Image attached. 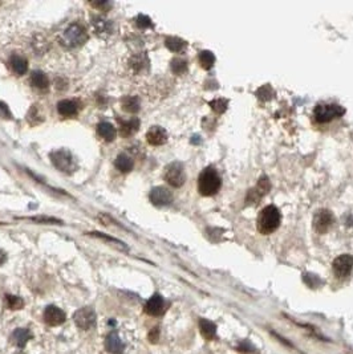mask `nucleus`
I'll return each mask as SVG.
<instances>
[{
    "label": "nucleus",
    "mask_w": 353,
    "mask_h": 354,
    "mask_svg": "<svg viewBox=\"0 0 353 354\" xmlns=\"http://www.w3.org/2000/svg\"><path fill=\"white\" fill-rule=\"evenodd\" d=\"M281 222V214L280 211L275 207V206H267L264 207L259 215H257L256 220V227L257 231L263 234V235H268V234H272L274 231H276L279 229Z\"/></svg>",
    "instance_id": "f257e3e1"
},
{
    "label": "nucleus",
    "mask_w": 353,
    "mask_h": 354,
    "mask_svg": "<svg viewBox=\"0 0 353 354\" xmlns=\"http://www.w3.org/2000/svg\"><path fill=\"white\" fill-rule=\"evenodd\" d=\"M222 179L214 167H206L199 174L198 191L203 196H213L221 190Z\"/></svg>",
    "instance_id": "f03ea898"
},
{
    "label": "nucleus",
    "mask_w": 353,
    "mask_h": 354,
    "mask_svg": "<svg viewBox=\"0 0 353 354\" xmlns=\"http://www.w3.org/2000/svg\"><path fill=\"white\" fill-rule=\"evenodd\" d=\"M88 39H89V36H88L85 27L80 23H73L64 31L60 43L66 48H77V46L85 44Z\"/></svg>",
    "instance_id": "7ed1b4c3"
},
{
    "label": "nucleus",
    "mask_w": 353,
    "mask_h": 354,
    "mask_svg": "<svg viewBox=\"0 0 353 354\" xmlns=\"http://www.w3.org/2000/svg\"><path fill=\"white\" fill-rule=\"evenodd\" d=\"M345 109L339 104H317L314 109V117L319 123L332 122L344 116Z\"/></svg>",
    "instance_id": "20e7f679"
},
{
    "label": "nucleus",
    "mask_w": 353,
    "mask_h": 354,
    "mask_svg": "<svg viewBox=\"0 0 353 354\" xmlns=\"http://www.w3.org/2000/svg\"><path fill=\"white\" fill-rule=\"evenodd\" d=\"M51 162L56 167L59 171L65 172V174H72L76 170V162L75 158L68 150L60 149L56 151L51 153Z\"/></svg>",
    "instance_id": "39448f33"
},
{
    "label": "nucleus",
    "mask_w": 353,
    "mask_h": 354,
    "mask_svg": "<svg viewBox=\"0 0 353 354\" xmlns=\"http://www.w3.org/2000/svg\"><path fill=\"white\" fill-rule=\"evenodd\" d=\"M165 181L173 187H181L186 181V172L183 165L179 162H173L166 167Z\"/></svg>",
    "instance_id": "423d86ee"
},
{
    "label": "nucleus",
    "mask_w": 353,
    "mask_h": 354,
    "mask_svg": "<svg viewBox=\"0 0 353 354\" xmlns=\"http://www.w3.org/2000/svg\"><path fill=\"white\" fill-rule=\"evenodd\" d=\"M73 321L75 324L83 331H88L96 324V313L92 308L86 307V308H80L76 311V313L73 315Z\"/></svg>",
    "instance_id": "0eeeda50"
},
{
    "label": "nucleus",
    "mask_w": 353,
    "mask_h": 354,
    "mask_svg": "<svg viewBox=\"0 0 353 354\" xmlns=\"http://www.w3.org/2000/svg\"><path fill=\"white\" fill-rule=\"evenodd\" d=\"M334 272L337 277H348L353 271V256L340 255L334 260Z\"/></svg>",
    "instance_id": "6e6552de"
},
{
    "label": "nucleus",
    "mask_w": 353,
    "mask_h": 354,
    "mask_svg": "<svg viewBox=\"0 0 353 354\" xmlns=\"http://www.w3.org/2000/svg\"><path fill=\"white\" fill-rule=\"evenodd\" d=\"M334 222L335 218L332 212L328 211V210H319L314 218V229L319 234H325L332 227Z\"/></svg>",
    "instance_id": "1a4fd4ad"
},
{
    "label": "nucleus",
    "mask_w": 353,
    "mask_h": 354,
    "mask_svg": "<svg viewBox=\"0 0 353 354\" xmlns=\"http://www.w3.org/2000/svg\"><path fill=\"white\" fill-rule=\"evenodd\" d=\"M150 202L153 203L154 206H158V207H162V206H168L173 202V194L172 191L166 187H162V186H158V187H154V189L150 191Z\"/></svg>",
    "instance_id": "9d476101"
},
{
    "label": "nucleus",
    "mask_w": 353,
    "mask_h": 354,
    "mask_svg": "<svg viewBox=\"0 0 353 354\" xmlns=\"http://www.w3.org/2000/svg\"><path fill=\"white\" fill-rule=\"evenodd\" d=\"M268 191H270V181H268V178L263 176V178L259 179V182H257L256 187H255V189H252V190H250L248 195L246 196V202H248V203L257 202V200H259L262 196L266 195Z\"/></svg>",
    "instance_id": "9b49d317"
},
{
    "label": "nucleus",
    "mask_w": 353,
    "mask_h": 354,
    "mask_svg": "<svg viewBox=\"0 0 353 354\" xmlns=\"http://www.w3.org/2000/svg\"><path fill=\"white\" fill-rule=\"evenodd\" d=\"M44 321L48 325H51V326L61 325L65 321V313L60 308H57V307L50 305V307H46L45 311H44Z\"/></svg>",
    "instance_id": "f8f14e48"
},
{
    "label": "nucleus",
    "mask_w": 353,
    "mask_h": 354,
    "mask_svg": "<svg viewBox=\"0 0 353 354\" xmlns=\"http://www.w3.org/2000/svg\"><path fill=\"white\" fill-rule=\"evenodd\" d=\"M146 139L152 146H161L168 141V132L161 126H152L146 133Z\"/></svg>",
    "instance_id": "ddd939ff"
},
{
    "label": "nucleus",
    "mask_w": 353,
    "mask_h": 354,
    "mask_svg": "<svg viewBox=\"0 0 353 354\" xmlns=\"http://www.w3.org/2000/svg\"><path fill=\"white\" fill-rule=\"evenodd\" d=\"M165 311V300L159 295H154L149 298L145 304V312L150 316H161Z\"/></svg>",
    "instance_id": "4468645a"
},
{
    "label": "nucleus",
    "mask_w": 353,
    "mask_h": 354,
    "mask_svg": "<svg viewBox=\"0 0 353 354\" xmlns=\"http://www.w3.org/2000/svg\"><path fill=\"white\" fill-rule=\"evenodd\" d=\"M92 24L93 28L96 30L97 35H100V36H108L113 32V24L110 20H106L101 16H96L93 17Z\"/></svg>",
    "instance_id": "2eb2a0df"
},
{
    "label": "nucleus",
    "mask_w": 353,
    "mask_h": 354,
    "mask_svg": "<svg viewBox=\"0 0 353 354\" xmlns=\"http://www.w3.org/2000/svg\"><path fill=\"white\" fill-rule=\"evenodd\" d=\"M105 349L112 354H122L124 351V344L114 332L105 338Z\"/></svg>",
    "instance_id": "dca6fc26"
},
{
    "label": "nucleus",
    "mask_w": 353,
    "mask_h": 354,
    "mask_svg": "<svg viewBox=\"0 0 353 354\" xmlns=\"http://www.w3.org/2000/svg\"><path fill=\"white\" fill-rule=\"evenodd\" d=\"M77 104L72 99H63L57 104V112L60 116L63 117H72L77 113Z\"/></svg>",
    "instance_id": "f3484780"
},
{
    "label": "nucleus",
    "mask_w": 353,
    "mask_h": 354,
    "mask_svg": "<svg viewBox=\"0 0 353 354\" xmlns=\"http://www.w3.org/2000/svg\"><path fill=\"white\" fill-rule=\"evenodd\" d=\"M139 129V119L132 118L128 121H121L120 119V130H121L122 137L133 136L137 130Z\"/></svg>",
    "instance_id": "a211bd4d"
},
{
    "label": "nucleus",
    "mask_w": 353,
    "mask_h": 354,
    "mask_svg": "<svg viewBox=\"0 0 353 354\" xmlns=\"http://www.w3.org/2000/svg\"><path fill=\"white\" fill-rule=\"evenodd\" d=\"M10 65L11 69H12L13 73L17 74V76H21V74H24V73L28 70V63H27V60L21 56H17V55H13V56L11 57Z\"/></svg>",
    "instance_id": "6ab92c4d"
},
{
    "label": "nucleus",
    "mask_w": 353,
    "mask_h": 354,
    "mask_svg": "<svg viewBox=\"0 0 353 354\" xmlns=\"http://www.w3.org/2000/svg\"><path fill=\"white\" fill-rule=\"evenodd\" d=\"M97 133L101 138H104L108 142H112L116 138V128L110 122H101L97 125Z\"/></svg>",
    "instance_id": "aec40b11"
},
{
    "label": "nucleus",
    "mask_w": 353,
    "mask_h": 354,
    "mask_svg": "<svg viewBox=\"0 0 353 354\" xmlns=\"http://www.w3.org/2000/svg\"><path fill=\"white\" fill-rule=\"evenodd\" d=\"M199 331L203 338L206 340H214L217 335V325L208 320H201L199 321Z\"/></svg>",
    "instance_id": "412c9836"
},
{
    "label": "nucleus",
    "mask_w": 353,
    "mask_h": 354,
    "mask_svg": "<svg viewBox=\"0 0 353 354\" xmlns=\"http://www.w3.org/2000/svg\"><path fill=\"white\" fill-rule=\"evenodd\" d=\"M31 83L35 88H39V89H46L48 85H50V80L45 73L41 72V70H35L31 74Z\"/></svg>",
    "instance_id": "4be33fe9"
},
{
    "label": "nucleus",
    "mask_w": 353,
    "mask_h": 354,
    "mask_svg": "<svg viewBox=\"0 0 353 354\" xmlns=\"http://www.w3.org/2000/svg\"><path fill=\"white\" fill-rule=\"evenodd\" d=\"M117 169L120 170L121 172H129L132 171L133 167H134V162L130 157H128L126 154H119L116 158V162H114Z\"/></svg>",
    "instance_id": "5701e85b"
},
{
    "label": "nucleus",
    "mask_w": 353,
    "mask_h": 354,
    "mask_svg": "<svg viewBox=\"0 0 353 354\" xmlns=\"http://www.w3.org/2000/svg\"><path fill=\"white\" fill-rule=\"evenodd\" d=\"M122 109L128 113H137L139 110V99L135 96L124 97L121 101Z\"/></svg>",
    "instance_id": "b1692460"
},
{
    "label": "nucleus",
    "mask_w": 353,
    "mask_h": 354,
    "mask_svg": "<svg viewBox=\"0 0 353 354\" xmlns=\"http://www.w3.org/2000/svg\"><path fill=\"white\" fill-rule=\"evenodd\" d=\"M165 44L172 52H182L186 46V41H183L179 37H168L165 40Z\"/></svg>",
    "instance_id": "393cba45"
},
{
    "label": "nucleus",
    "mask_w": 353,
    "mask_h": 354,
    "mask_svg": "<svg viewBox=\"0 0 353 354\" xmlns=\"http://www.w3.org/2000/svg\"><path fill=\"white\" fill-rule=\"evenodd\" d=\"M199 63H201L202 68L211 69L215 63V56L210 50H202V52L199 53Z\"/></svg>",
    "instance_id": "a878e982"
},
{
    "label": "nucleus",
    "mask_w": 353,
    "mask_h": 354,
    "mask_svg": "<svg viewBox=\"0 0 353 354\" xmlns=\"http://www.w3.org/2000/svg\"><path fill=\"white\" fill-rule=\"evenodd\" d=\"M170 68L175 74H182L187 70V61L185 59H181V57H175L170 63Z\"/></svg>",
    "instance_id": "bb28decb"
},
{
    "label": "nucleus",
    "mask_w": 353,
    "mask_h": 354,
    "mask_svg": "<svg viewBox=\"0 0 353 354\" xmlns=\"http://www.w3.org/2000/svg\"><path fill=\"white\" fill-rule=\"evenodd\" d=\"M12 338H13V341L16 342L17 346L23 348L24 345H26V342L31 338V335L28 333V331H24V329H16V331L13 332Z\"/></svg>",
    "instance_id": "cd10ccee"
},
{
    "label": "nucleus",
    "mask_w": 353,
    "mask_h": 354,
    "mask_svg": "<svg viewBox=\"0 0 353 354\" xmlns=\"http://www.w3.org/2000/svg\"><path fill=\"white\" fill-rule=\"evenodd\" d=\"M208 105L211 106V109L214 110L215 113L222 114V113H225L226 109H227L228 101L225 98H215V99H213V101H210V103H208Z\"/></svg>",
    "instance_id": "c85d7f7f"
},
{
    "label": "nucleus",
    "mask_w": 353,
    "mask_h": 354,
    "mask_svg": "<svg viewBox=\"0 0 353 354\" xmlns=\"http://www.w3.org/2000/svg\"><path fill=\"white\" fill-rule=\"evenodd\" d=\"M7 300V305L8 308L12 309V311H17V309L23 308V300L17 296H12V295H7L6 296Z\"/></svg>",
    "instance_id": "c756f323"
},
{
    "label": "nucleus",
    "mask_w": 353,
    "mask_h": 354,
    "mask_svg": "<svg viewBox=\"0 0 353 354\" xmlns=\"http://www.w3.org/2000/svg\"><path fill=\"white\" fill-rule=\"evenodd\" d=\"M146 64H148V60H146L145 56H141V55H137V56L133 57L132 60H130V65H132V68L134 70H141L142 68H145Z\"/></svg>",
    "instance_id": "7c9ffc66"
},
{
    "label": "nucleus",
    "mask_w": 353,
    "mask_h": 354,
    "mask_svg": "<svg viewBox=\"0 0 353 354\" xmlns=\"http://www.w3.org/2000/svg\"><path fill=\"white\" fill-rule=\"evenodd\" d=\"M90 235L96 236V238H100V239H103V240H106V242L112 243V244L117 245V247H120L121 249H125V245H124V243L120 242V240H117V239H113V238H109V236L104 235V234H101V232H90Z\"/></svg>",
    "instance_id": "2f4dec72"
},
{
    "label": "nucleus",
    "mask_w": 353,
    "mask_h": 354,
    "mask_svg": "<svg viewBox=\"0 0 353 354\" xmlns=\"http://www.w3.org/2000/svg\"><path fill=\"white\" fill-rule=\"evenodd\" d=\"M272 94H274V92H272V89H271L270 85L262 86L261 89L256 92L257 98L263 99V101H266V99H270L271 97H272Z\"/></svg>",
    "instance_id": "473e14b6"
},
{
    "label": "nucleus",
    "mask_w": 353,
    "mask_h": 354,
    "mask_svg": "<svg viewBox=\"0 0 353 354\" xmlns=\"http://www.w3.org/2000/svg\"><path fill=\"white\" fill-rule=\"evenodd\" d=\"M137 26L139 28H150V27H153L152 19L145 16V15H138V17H137Z\"/></svg>",
    "instance_id": "72a5a7b5"
},
{
    "label": "nucleus",
    "mask_w": 353,
    "mask_h": 354,
    "mask_svg": "<svg viewBox=\"0 0 353 354\" xmlns=\"http://www.w3.org/2000/svg\"><path fill=\"white\" fill-rule=\"evenodd\" d=\"M30 220H32V222H39V223H56V224H60V220H57V219H53V218H48V216H33V218H30Z\"/></svg>",
    "instance_id": "f704fd0d"
},
{
    "label": "nucleus",
    "mask_w": 353,
    "mask_h": 354,
    "mask_svg": "<svg viewBox=\"0 0 353 354\" xmlns=\"http://www.w3.org/2000/svg\"><path fill=\"white\" fill-rule=\"evenodd\" d=\"M0 117H3V118H11V113L10 109H8V106L4 103H2V101H0Z\"/></svg>",
    "instance_id": "c9c22d12"
},
{
    "label": "nucleus",
    "mask_w": 353,
    "mask_h": 354,
    "mask_svg": "<svg viewBox=\"0 0 353 354\" xmlns=\"http://www.w3.org/2000/svg\"><path fill=\"white\" fill-rule=\"evenodd\" d=\"M93 7H96V8H101V10H109L110 7H112V3H109V2H95V3H92Z\"/></svg>",
    "instance_id": "e433bc0d"
},
{
    "label": "nucleus",
    "mask_w": 353,
    "mask_h": 354,
    "mask_svg": "<svg viewBox=\"0 0 353 354\" xmlns=\"http://www.w3.org/2000/svg\"><path fill=\"white\" fill-rule=\"evenodd\" d=\"M158 336H159L158 329H153V331L150 332V335H149V340H150L152 342H157L158 341Z\"/></svg>",
    "instance_id": "4c0bfd02"
},
{
    "label": "nucleus",
    "mask_w": 353,
    "mask_h": 354,
    "mask_svg": "<svg viewBox=\"0 0 353 354\" xmlns=\"http://www.w3.org/2000/svg\"><path fill=\"white\" fill-rule=\"evenodd\" d=\"M6 260H7V255H6V252L0 251V265H2V264H4V263H6Z\"/></svg>",
    "instance_id": "58836bf2"
}]
</instances>
